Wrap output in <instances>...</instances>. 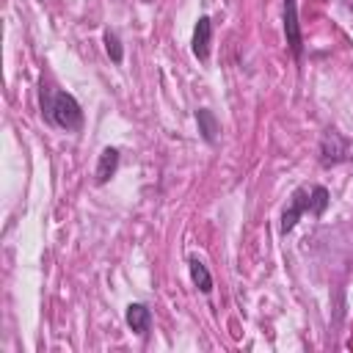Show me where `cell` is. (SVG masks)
<instances>
[{"label": "cell", "mask_w": 353, "mask_h": 353, "mask_svg": "<svg viewBox=\"0 0 353 353\" xmlns=\"http://www.w3.org/2000/svg\"><path fill=\"white\" fill-rule=\"evenodd\" d=\"M41 113L50 124H55L66 132H77L83 127V108L69 91L41 88Z\"/></svg>", "instance_id": "6da1fadb"}, {"label": "cell", "mask_w": 353, "mask_h": 353, "mask_svg": "<svg viewBox=\"0 0 353 353\" xmlns=\"http://www.w3.org/2000/svg\"><path fill=\"white\" fill-rule=\"evenodd\" d=\"M196 124H199L201 138H204V141L212 146V143L218 141V132H221V124H218L215 113H212L210 108H199V110H196Z\"/></svg>", "instance_id": "ba28073f"}, {"label": "cell", "mask_w": 353, "mask_h": 353, "mask_svg": "<svg viewBox=\"0 0 353 353\" xmlns=\"http://www.w3.org/2000/svg\"><path fill=\"white\" fill-rule=\"evenodd\" d=\"M188 270H190V281L196 284V290L204 292V295H210V292H212V273L207 270V265H204L199 256H190Z\"/></svg>", "instance_id": "9c48e42d"}, {"label": "cell", "mask_w": 353, "mask_h": 353, "mask_svg": "<svg viewBox=\"0 0 353 353\" xmlns=\"http://www.w3.org/2000/svg\"><path fill=\"white\" fill-rule=\"evenodd\" d=\"M325 207H328V190L323 185H314L312 188V212L314 215H323Z\"/></svg>", "instance_id": "8fae6325"}, {"label": "cell", "mask_w": 353, "mask_h": 353, "mask_svg": "<svg viewBox=\"0 0 353 353\" xmlns=\"http://www.w3.org/2000/svg\"><path fill=\"white\" fill-rule=\"evenodd\" d=\"M284 36L287 47L295 58L303 55V36H301V22H298V0H284Z\"/></svg>", "instance_id": "7a4b0ae2"}, {"label": "cell", "mask_w": 353, "mask_h": 353, "mask_svg": "<svg viewBox=\"0 0 353 353\" xmlns=\"http://www.w3.org/2000/svg\"><path fill=\"white\" fill-rule=\"evenodd\" d=\"M306 210H312V190L298 188V190L292 193L290 207H287V210H284V215H281V234L292 232V229H295V223H298V218H301Z\"/></svg>", "instance_id": "277c9868"}, {"label": "cell", "mask_w": 353, "mask_h": 353, "mask_svg": "<svg viewBox=\"0 0 353 353\" xmlns=\"http://www.w3.org/2000/svg\"><path fill=\"white\" fill-rule=\"evenodd\" d=\"M119 160H121L119 149H116V146H105V149L99 152V160H97L94 182H97V185H105V182H110V179L116 176V171H119Z\"/></svg>", "instance_id": "52a82bcc"}, {"label": "cell", "mask_w": 353, "mask_h": 353, "mask_svg": "<svg viewBox=\"0 0 353 353\" xmlns=\"http://www.w3.org/2000/svg\"><path fill=\"white\" fill-rule=\"evenodd\" d=\"M124 320H127V325H130L132 334H138L141 339L149 336V328H152V309H149L146 303H138V301L130 303L127 312H124Z\"/></svg>", "instance_id": "8992f818"}, {"label": "cell", "mask_w": 353, "mask_h": 353, "mask_svg": "<svg viewBox=\"0 0 353 353\" xmlns=\"http://www.w3.org/2000/svg\"><path fill=\"white\" fill-rule=\"evenodd\" d=\"M345 157H347V141L336 130H328L320 141V163L323 165H336Z\"/></svg>", "instance_id": "3957f363"}, {"label": "cell", "mask_w": 353, "mask_h": 353, "mask_svg": "<svg viewBox=\"0 0 353 353\" xmlns=\"http://www.w3.org/2000/svg\"><path fill=\"white\" fill-rule=\"evenodd\" d=\"M105 50L110 55L113 63H121L124 61V47H121V39L116 30H105Z\"/></svg>", "instance_id": "30bf717a"}, {"label": "cell", "mask_w": 353, "mask_h": 353, "mask_svg": "<svg viewBox=\"0 0 353 353\" xmlns=\"http://www.w3.org/2000/svg\"><path fill=\"white\" fill-rule=\"evenodd\" d=\"M190 47H193V55H196L201 63H207V58H210V47H212V19H210L207 14H201V17L196 19Z\"/></svg>", "instance_id": "5b68a950"}]
</instances>
